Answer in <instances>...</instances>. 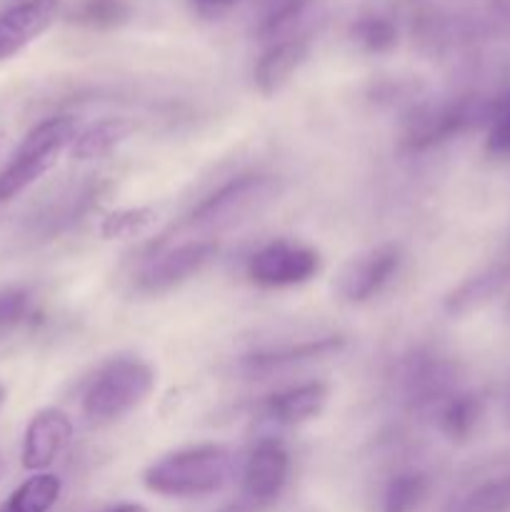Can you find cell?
Masks as SVG:
<instances>
[{
    "label": "cell",
    "instance_id": "cell-31",
    "mask_svg": "<svg viewBox=\"0 0 510 512\" xmlns=\"http://www.w3.org/2000/svg\"><path fill=\"white\" fill-rule=\"evenodd\" d=\"M3 400H5V390H3V385H0V405H3Z\"/></svg>",
    "mask_w": 510,
    "mask_h": 512
},
{
    "label": "cell",
    "instance_id": "cell-7",
    "mask_svg": "<svg viewBox=\"0 0 510 512\" xmlns=\"http://www.w3.org/2000/svg\"><path fill=\"white\" fill-rule=\"evenodd\" d=\"M290 478V455L278 440H260L243 465L240 498L268 512L283 495Z\"/></svg>",
    "mask_w": 510,
    "mask_h": 512
},
{
    "label": "cell",
    "instance_id": "cell-29",
    "mask_svg": "<svg viewBox=\"0 0 510 512\" xmlns=\"http://www.w3.org/2000/svg\"><path fill=\"white\" fill-rule=\"evenodd\" d=\"M195 3L205 10H218V8H228V5L238 3V0H195Z\"/></svg>",
    "mask_w": 510,
    "mask_h": 512
},
{
    "label": "cell",
    "instance_id": "cell-17",
    "mask_svg": "<svg viewBox=\"0 0 510 512\" xmlns=\"http://www.w3.org/2000/svg\"><path fill=\"white\" fill-rule=\"evenodd\" d=\"M130 130H133V125L123 118L98 120V123L88 125L83 133L75 135L70 153H73V158L78 160L103 158V155H108L115 145H120L125 138H128Z\"/></svg>",
    "mask_w": 510,
    "mask_h": 512
},
{
    "label": "cell",
    "instance_id": "cell-9",
    "mask_svg": "<svg viewBox=\"0 0 510 512\" xmlns=\"http://www.w3.org/2000/svg\"><path fill=\"white\" fill-rule=\"evenodd\" d=\"M400 263H403V253L398 245H378V248L350 260L348 268L340 275V293L350 303H365L393 280Z\"/></svg>",
    "mask_w": 510,
    "mask_h": 512
},
{
    "label": "cell",
    "instance_id": "cell-12",
    "mask_svg": "<svg viewBox=\"0 0 510 512\" xmlns=\"http://www.w3.org/2000/svg\"><path fill=\"white\" fill-rule=\"evenodd\" d=\"M343 345L345 340L335 338V335L305 340V343H295V345H283V348L263 350V353L248 355V358H243V363H240V370H243L248 378H265V375L280 373V370H288L293 368V365L330 358L333 353L343 350Z\"/></svg>",
    "mask_w": 510,
    "mask_h": 512
},
{
    "label": "cell",
    "instance_id": "cell-30",
    "mask_svg": "<svg viewBox=\"0 0 510 512\" xmlns=\"http://www.w3.org/2000/svg\"><path fill=\"white\" fill-rule=\"evenodd\" d=\"M495 10H498L500 15H503L505 20H510V0H493Z\"/></svg>",
    "mask_w": 510,
    "mask_h": 512
},
{
    "label": "cell",
    "instance_id": "cell-19",
    "mask_svg": "<svg viewBox=\"0 0 510 512\" xmlns=\"http://www.w3.org/2000/svg\"><path fill=\"white\" fill-rule=\"evenodd\" d=\"M430 490L425 473H400L385 485L380 512H418Z\"/></svg>",
    "mask_w": 510,
    "mask_h": 512
},
{
    "label": "cell",
    "instance_id": "cell-23",
    "mask_svg": "<svg viewBox=\"0 0 510 512\" xmlns=\"http://www.w3.org/2000/svg\"><path fill=\"white\" fill-rule=\"evenodd\" d=\"M315 0H273L268 10L263 13L258 23V38L270 40L278 35L288 33L300 18L310 10Z\"/></svg>",
    "mask_w": 510,
    "mask_h": 512
},
{
    "label": "cell",
    "instance_id": "cell-10",
    "mask_svg": "<svg viewBox=\"0 0 510 512\" xmlns=\"http://www.w3.org/2000/svg\"><path fill=\"white\" fill-rule=\"evenodd\" d=\"M73 435V423L68 415L58 408H45L33 415L23 435V468L25 470H45L55 463L63 448Z\"/></svg>",
    "mask_w": 510,
    "mask_h": 512
},
{
    "label": "cell",
    "instance_id": "cell-15",
    "mask_svg": "<svg viewBox=\"0 0 510 512\" xmlns=\"http://www.w3.org/2000/svg\"><path fill=\"white\" fill-rule=\"evenodd\" d=\"M455 383H458V373L450 363L438 358H425L410 365L405 373V393L415 405H430L448 400L455 395Z\"/></svg>",
    "mask_w": 510,
    "mask_h": 512
},
{
    "label": "cell",
    "instance_id": "cell-8",
    "mask_svg": "<svg viewBox=\"0 0 510 512\" xmlns=\"http://www.w3.org/2000/svg\"><path fill=\"white\" fill-rule=\"evenodd\" d=\"M215 253H218L215 240H193V243L178 245V248L160 255L155 263H150L140 273L138 290L148 295L168 293V290L183 285L185 280L195 278L215 258Z\"/></svg>",
    "mask_w": 510,
    "mask_h": 512
},
{
    "label": "cell",
    "instance_id": "cell-16",
    "mask_svg": "<svg viewBox=\"0 0 510 512\" xmlns=\"http://www.w3.org/2000/svg\"><path fill=\"white\" fill-rule=\"evenodd\" d=\"M483 415L485 405L478 395L455 393L445 400L443 410H440V430L453 443H465L478 433Z\"/></svg>",
    "mask_w": 510,
    "mask_h": 512
},
{
    "label": "cell",
    "instance_id": "cell-2",
    "mask_svg": "<svg viewBox=\"0 0 510 512\" xmlns=\"http://www.w3.org/2000/svg\"><path fill=\"white\" fill-rule=\"evenodd\" d=\"M153 388L155 373L145 360H110L90 380L83 395V413L95 423H110L138 408Z\"/></svg>",
    "mask_w": 510,
    "mask_h": 512
},
{
    "label": "cell",
    "instance_id": "cell-5",
    "mask_svg": "<svg viewBox=\"0 0 510 512\" xmlns=\"http://www.w3.org/2000/svg\"><path fill=\"white\" fill-rule=\"evenodd\" d=\"M500 98L493 103H473V100H460V103L438 105V108L420 110L413 120H410L408 130H405L403 145L408 150H428L433 145L445 143V140L455 138L463 130L473 128V125L483 123V120H493L498 113Z\"/></svg>",
    "mask_w": 510,
    "mask_h": 512
},
{
    "label": "cell",
    "instance_id": "cell-24",
    "mask_svg": "<svg viewBox=\"0 0 510 512\" xmlns=\"http://www.w3.org/2000/svg\"><path fill=\"white\" fill-rule=\"evenodd\" d=\"M128 18L125 0H80L75 20L88 28H115Z\"/></svg>",
    "mask_w": 510,
    "mask_h": 512
},
{
    "label": "cell",
    "instance_id": "cell-18",
    "mask_svg": "<svg viewBox=\"0 0 510 512\" xmlns=\"http://www.w3.org/2000/svg\"><path fill=\"white\" fill-rule=\"evenodd\" d=\"M60 490H63L60 478L50 473H35L10 493L0 512H50L58 503Z\"/></svg>",
    "mask_w": 510,
    "mask_h": 512
},
{
    "label": "cell",
    "instance_id": "cell-20",
    "mask_svg": "<svg viewBox=\"0 0 510 512\" xmlns=\"http://www.w3.org/2000/svg\"><path fill=\"white\" fill-rule=\"evenodd\" d=\"M503 283H505V275L500 273V270H490V273L478 275V278H470L468 283H463L453 295H450L445 308L455 315L478 310L480 305L488 303V300L503 288Z\"/></svg>",
    "mask_w": 510,
    "mask_h": 512
},
{
    "label": "cell",
    "instance_id": "cell-14",
    "mask_svg": "<svg viewBox=\"0 0 510 512\" xmlns=\"http://www.w3.org/2000/svg\"><path fill=\"white\" fill-rule=\"evenodd\" d=\"M310 53V45L305 38H285L270 45L263 55H260L258 65H255V85L263 95H275L290 78L295 70L305 63Z\"/></svg>",
    "mask_w": 510,
    "mask_h": 512
},
{
    "label": "cell",
    "instance_id": "cell-22",
    "mask_svg": "<svg viewBox=\"0 0 510 512\" xmlns=\"http://www.w3.org/2000/svg\"><path fill=\"white\" fill-rule=\"evenodd\" d=\"M353 40L365 53H390L398 45V28L383 15H363L353 23Z\"/></svg>",
    "mask_w": 510,
    "mask_h": 512
},
{
    "label": "cell",
    "instance_id": "cell-11",
    "mask_svg": "<svg viewBox=\"0 0 510 512\" xmlns=\"http://www.w3.org/2000/svg\"><path fill=\"white\" fill-rule=\"evenodd\" d=\"M60 0H23L0 13V60L33 43L53 25Z\"/></svg>",
    "mask_w": 510,
    "mask_h": 512
},
{
    "label": "cell",
    "instance_id": "cell-32",
    "mask_svg": "<svg viewBox=\"0 0 510 512\" xmlns=\"http://www.w3.org/2000/svg\"><path fill=\"white\" fill-rule=\"evenodd\" d=\"M508 415H510V398H508Z\"/></svg>",
    "mask_w": 510,
    "mask_h": 512
},
{
    "label": "cell",
    "instance_id": "cell-25",
    "mask_svg": "<svg viewBox=\"0 0 510 512\" xmlns=\"http://www.w3.org/2000/svg\"><path fill=\"white\" fill-rule=\"evenodd\" d=\"M150 223H153V210H123V213H113L110 218H105L103 235L105 238H133V235L143 233Z\"/></svg>",
    "mask_w": 510,
    "mask_h": 512
},
{
    "label": "cell",
    "instance_id": "cell-28",
    "mask_svg": "<svg viewBox=\"0 0 510 512\" xmlns=\"http://www.w3.org/2000/svg\"><path fill=\"white\" fill-rule=\"evenodd\" d=\"M98 512H148V510L138 503H118V505H110V508H103Z\"/></svg>",
    "mask_w": 510,
    "mask_h": 512
},
{
    "label": "cell",
    "instance_id": "cell-3",
    "mask_svg": "<svg viewBox=\"0 0 510 512\" xmlns=\"http://www.w3.org/2000/svg\"><path fill=\"white\" fill-rule=\"evenodd\" d=\"M75 135H78V128L68 115H55L35 125L18 145L13 160L0 170V203L15 198L40 175L48 173L63 148L73 143Z\"/></svg>",
    "mask_w": 510,
    "mask_h": 512
},
{
    "label": "cell",
    "instance_id": "cell-4",
    "mask_svg": "<svg viewBox=\"0 0 510 512\" xmlns=\"http://www.w3.org/2000/svg\"><path fill=\"white\" fill-rule=\"evenodd\" d=\"M280 180L270 175H240L230 180L223 188L203 200L198 208L190 213L188 225H230L235 220L245 218L253 210H260L265 203L278 198Z\"/></svg>",
    "mask_w": 510,
    "mask_h": 512
},
{
    "label": "cell",
    "instance_id": "cell-21",
    "mask_svg": "<svg viewBox=\"0 0 510 512\" xmlns=\"http://www.w3.org/2000/svg\"><path fill=\"white\" fill-rule=\"evenodd\" d=\"M450 512H510V473L470 490Z\"/></svg>",
    "mask_w": 510,
    "mask_h": 512
},
{
    "label": "cell",
    "instance_id": "cell-1",
    "mask_svg": "<svg viewBox=\"0 0 510 512\" xmlns=\"http://www.w3.org/2000/svg\"><path fill=\"white\" fill-rule=\"evenodd\" d=\"M238 460L223 445H198L165 455L143 473L150 493L163 498H203L223 490L233 480Z\"/></svg>",
    "mask_w": 510,
    "mask_h": 512
},
{
    "label": "cell",
    "instance_id": "cell-26",
    "mask_svg": "<svg viewBox=\"0 0 510 512\" xmlns=\"http://www.w3.org/2000/svg\"><path fill=\"white\" fill-rule=\"evenodd\" d=\"M488 153L510 155V93L500 98V110L490 120L488 130Z\"/></svg>",
    "mask_w": 510,
    "mask_h": 512
},
{
    "label": "cell",
    "instance_id": "cell-6",
    "mask_svg": "<svg viewBox=\"0 0 510 512\" xmlns=\"http://www.w3.org/2000/svg\"><path fill=\"white\" fill-rule=\"evenodd\" d=\"M320 270V255L305 245L275 240L255 250L248 260V278L260 288H293L313 280Z\"/></svg>",
    "mask_w": 510,
    "mask_h": 512
},
{
    "label": "cell",
    "instance_id": "cell-27",
    "mask_svg": "<svg viewBox=\"0 0 510 512\" xmlns=\"http://www.w3.org/2000/svg\"><path fill=\"white\" fill-rule=\"evenodd\" d=\"M28 300L25 290H3L0 293V328L18 323L28 310Z\"/></svg>",
    "mask_w": 510,
    "mask_h": 512
},
{
    "label": "cell",
    "instance_id": "cell-13",
    "mask_svg": "<svg viewBox=\"0 0 510 512\" xmlns=\"http://www.w3.org/2000/svg\"><path fill=\"white\" fill-rule=\"evenodd\" d=\"M328 385L313 380V383L295 385V388L280 390L270 395L263 405V415L278 425H300L318 418L328 403Z\"/></svg>",
    "mask_w": 510,
    "mask_h": 512
}]
</instances>
